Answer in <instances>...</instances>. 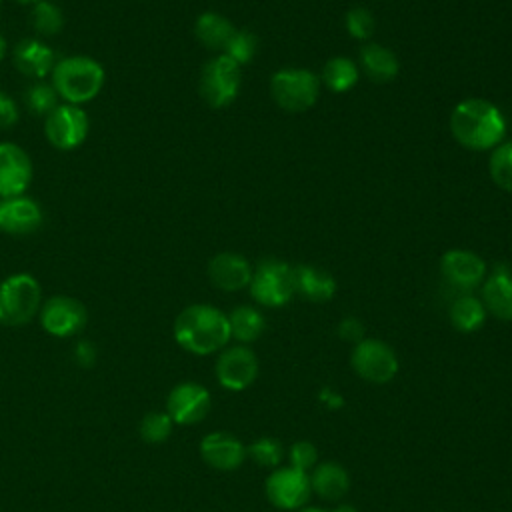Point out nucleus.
I'll return each instance as SVG.
<instances>
[{"label":"nucleus","mask_w":512,"mask_h":512,"mask_svg":"<svg viewBox=\"0 0 512 512\" xmlns=\"http://www.w3.org/2000/svg\"><path fill=\"white\" fill-rule=\"evenodd\" d=\"M230 338L228 316L210 304H190L174 320V340L196 356L222 350Z\"/></svg>","instance_id":"f257e3e1"},{"label":"nucleus","mask_w":512,"mask_h":512,"mask_svg":"<svg viewBox=\"0 0 512 512\" xmlns=\"http://www.w3.org/2000/svg\"><path fill=\"white\" fill-rule=\"evenodd\" d=\"M450 132L464 148L488 150L500 144L506 132V122L492 102L466 98L452 110Z\"/></svg>","instance_id":"f03ea898"},{"label":"nucleus","mask_w":512,"mask_h":512,"mask_svg":"<svg viewBox=\"0 0 512 512\" xmlns=\"http://www.w3.org/2000/svg\"><path fill=\"white\" fill-rule=\"evenodd\" d=\"M50 76L58 98L74 106L96 98L106 80L102 64L90 56L62 58L54 64Z\"/></svg>","instance_id":"7ed1b4c3"},{"label":"nucleus","mask_w":512,"mask_h":512,"mask_svg":"<svg viewBox=\"0 0 512 512\" xmlns=\"http://www.w3.org/2000/svg\"><path fill=\"white\" fill-rule=\"evenodd\" d=\"M42 306V290L32 274L18 272L0 282V324H28Z\"/></svg>","instance_id":"20e7f679"},{"label":"nucleus","mask_w":512,"mask_h":512,"mask_svg":"<svg viewBox=\"0 0 512 512\" xmlns=\"http://www.w3.org/2000/svg\"><path fill=\"white\" fill-rule=\"evenodd\" d=\"M320 92V78L306 68H282L270 78L274 102L288 112H304L314 106Z\"/></svg>","instance_id":"39448f33"},{"label":"nucleus","mask_w":512,"mask_h":512,"mask_svg":"<svg viewBox=\"0 0 512 512\" xmlns=\"http://www.w3.org/2000/svg\"><path fill=\"white\" fill-rule=\"evenodd\" d=\"M250 296L268 308H278L290 302L294 292V268L280 260H264L252 272L248 284Z\"/></svg>","instance_id":"423d86ee"},{"label":"nucleus","mask_w":512,"mask_h":512,"mask_svg":"<svg viewBox=\"0 0 512 512\" xmlns=\"http://www.w3.org/2000/svg\"><path fill=\"white\" fill-rule=\"evenodd\" d=\"M240 80V66L226 54H220L204 64L198 90L208 106L224 108L238 96Z\"/></svg>","instance_id":"0eeeda50"},{"label":"nucleus","mask_w":512,"mask_h":512,"mask_svg":"<svg viewBox=\"0 0 512 512\" xmlns=\"http://www.w3.org/2000/svg\"><path fill=\"white\" fill-rule=\"evenodd\" d=\"M350 364L362 380L372 384H386L398 372L396 352L376 338H362L354 344Z\"/></svg>","instance_id":"6e6552de"},{"label":"nucleus","mask_w":512,"mask_h":512,"mask_svg":"<svg viewBox=\"0 0 512 512\" xmlns=\"http://www.w3.org/2000/svg\"><path fill=\"white\" fill-rule=\"evenodd\" d=\"M90 130L88 114L74 104H58L44 116V136L58 150L78 148Z\"/></svg>","instance_id":"1a4fd4ad"},{"label":"nucleus","mask_w":512,"mask_h":512,"mask_svg":"<svg viewBox=\"0 0 512 512\" xmlns=\"http://www.w3.org/2000/svg\"><path fill=\"white\" fill-rule=\"evenodd\" d=\"M264 492L268 500L280 510H298L302 508L310 494V476L308 472L296 470L292 466H278L264 482Z\"/></svg>","instance_id":"9d476101"},{"label":"nucleus","mask_w":512,"mask_h":512,"mask_svg":"<svg viewBox=\"0 0 512 512\" xmlns=\"http://www.w3.org/2000/svg\"><path fill=\"white\" fill-rule=\"evenodd\" d=\"M86 320L88 314L84 304L72 296L56 294L40 306L42 328L58 338L78 334L86 326Z\"/></svg>","instance_id":"9b49d317"},{"label":"nucleus","mask_w":512,"mask_h":512,"mask_svg":"<svg viewBox=\"0 0 512 512\" xmlns=\"http://www.w3.org/2000/svg\"><path fill=\"white\" fill-rule=\"evenodd\" d=\"M214 374L222 388L230 392H240L254 384L258 376V360L248 346H230L220 352Z\"/></svg>","instance_id":"f8f14e48"},{"label":"nucleus","mask_w":512,"mask_h":512,"mask_svg":"<svg viewBox=\"0 0 512 512\" xmlns=\"http://www.w3.org/2000/svg\"><path fill=\"white\" fill-rule=\"evenodd\" d=\"M210 410V392L198 382L176 384L166 398V412L174 424L190 426L200 420Z\"/></svg>","instance_id":"ddd939ff"},{"label":"nucleus","mask_w":512,"mask_h":512,"mask_svg":"<svg viewBox=\"0 0 512 512\" xmlns=\"http://www.w3.org/2000/svg\"><path fill=\"white\" fill-rule=\"evenodd\" d=\"M32 180V160L14 142H0V198L22 196Z\"/></svg>","instance_id":"4468645a"},{"label":"nucleus","mask_w":512,"mask_h":512,"mask_svg":"<svg viewBox=\"0 0 512 512\" xmlns=\"http://www.w3.org/2000/svg\"><path fill=\"white\" fill-rule=\"evenodd\" d=\"M440 272L454 288L472 290L484 280L486 262L468 250H448L440 258Z\"/></svg>","instance_id":"2eb2a0df"},{"label":"nucleus","mask_w":512,"mask_h":512,"mask_svg":"<svg viewBox=\"0 0 512 512\" xmlns=\"http://www.w3.org/2000/svg\"><path fill=\"white\" fill-rule=\"evenodd\" d=\"M44 220L42 208L28 196H12L0 200V230L6 234H32Z\"/></svg>","instance_id":"dca6fc26"},{"label":"nucleus","mask_w":512,"mask_h":512,"mask_svg":"<svg viewBox=\"0 0 512 512\" xmlns=\"http://www.w3.org/2000/svg\"><path fill=\"white\" fill-rule=\"evenodd\" d=\"M202 460L216 470H236L246 460V446L228 432H210L200 440Z\"/></svg>","instance_id":"f3484780"},{"label":"nucleus","mask_w":512,"mask_h":512,"mask_svg":"<svg viewBox=\"0 0 512 512\" xmlns=\"http://www.w3.org/2000/svg\"><path fill=\"white\" fill-rule=\"evenodd\" d=\"M208 278L216 288L224 292H236L250 284L252 268L244 256L234 252H220L208 262Z\"/></svg>","instance_id":"a211bd4d"},{"label":"nucleus","mask_w":512,"mask_h":512,"mask_svg":"<svg viewBox=\"0 0 512 512\" xmlns=\"http://www.w3.org/2000/svg\"><path fill=\"white\" fill-rule=\"evenodd\" d=\"M482 304L492 316L512 322V272L498 264L482 284Z\"/></svg>","instance_id":"6ab92c4d"},{"label":"nucleus","mask_w":512,"mask_h":512,"mask_svg":"<svg viewBox=\"0 0 512 512\" xmlns=\"http://www.w3.org/2000/svg\"><path fill=\"white\" fill-rule=\"evenodd\" d=\"M12 60L18 72L34 80H44L56 64L54 50L48 44L32 38H24L22 42L16 44Z\"/></svg>","instance_id":"aec40b11"},{"label":"nucleus","mask_w":512,"mask_h":512,"mask_svg":"<svg viewBox=\"0 0 512 512\" xmlns=\"http://www.w3.org/2000/svg\"><path fill=\"white\" fill-rule=\"evenodd\" d=\"M294 292L316 304L328 302L336 294V280L320 268L298 264L294 268Z\"/></svg>","instance_id":"412c9836"},{"label":"nucleus","mask_w":512,"mask_h":512,"mask_svg":"<svg viewBox=\"0 0 512 512\" xmlns=\"http://www.w3.org/2000/svg\"><path fill=\"white\" fill-rule=\"evenodd\" d=\"M308 476L312 492L322 500H340L350 488V476L338 462H320Z\"/></svg>","instance_id":"4be33fe9"},{"label":"nucleus","mask_w":512,"mask_h":512,"mask_svg":"<svg viewBox=\"0 0 512 512\" xmlns=\"http://www.w3.org/2000/svg\"><path fill=\"white\" fill-rule=\"evenodd\" d=\"M360 66H362V72L372 82H378V84H386L394 80L400 70L398 58L394 56V52L374 42H368L360 48Z\"/></svg>","instance_id":"5701e85b"},{"label":"nucleus","mask_w":512,"mask_h":512,"mask_svg":"<svg viewBox=\"0 0 512 512\" xmlns=\"http://www.w3.org/2000/svg\"><path fill=\"white\" fill-rule=\"evenodd\" d=\"M236 28L228 18L216 12H202L194 22V36L198 42L210 50H222L230 42Z\"/></svg>","instance_id":"b1692460"},{"label":"nucleus","mask_w":512,"mask_h":512,"mask_svg":"<svg viewBox=\"0 0 512 512\" xmlns=\"http://www.w3.org/2000/svg\"><path fill=\"white\" fill-rule=\"evenodd\" d=\"M448 316L458 332H476L486 322V308L476 296L462 294L452 302Z\"/></svg>","instance_id":"393cba45"},{"label":"nucleus","mask_w":512,"mask_h":512,"mask_svg":"<svg viewBox=\"0 0 512 512\" xmlns=\"http://www.w3.org/2000/svg\"><path fill=\"white\" fill-rule=\"evenodd\" d=\"M230 336L242 344H250L258 340L266 328V320L254 306H236L228 314Z\"/></svg>","instance_id":"a878e982"},{"label":"nucleus","mask_w":512,"mask_h":512,"mask_svg":"<svg viewBox=\"0 0 512 512\" xmlns=\"http://www.w3.org/2000/svg\"><path fill=\"white\" fill-rule=\"evenodd\" d=\"M322 82L332 92H348L358 82V66L344 56H334L322 68Z\"/></svg>","instance_id":"bb28decb"},{"label":"nucleus","mask_w":512,"mask_h":512,"mask_svg":"<svg viewBox=\"0 0 512 512\" xmlns=\"http://www.w3.org/2000/svg\"><path fill=\"white\" fill-rule=\"evenodd\" d=\"M30 24L40 36H56L64 28V14L54 2L42 0L30 10Z\"/></svg>","instance_id":"cd10ccee"},{"label":"nucleus","mask_w":512,"mask_h":512,"mask_svg":"<svg viewBox=\"0 0 512 512\" xmlns=\"http://www.w3.org/2000/svg\"><path fill=\"white\" fill-rule=\"evenodd\" d=\"M488 172L498 188L512 192V142H502L492 148Z\"/></svg>","instance_id":"c85d7f7f"},{"label":"nucleus","mask_w":512,"mask_h":512,"mask_svg":"<svg viewBox=\"0 0 512 512\" xmlns=\"http://www.w3.org/2000/svg\"><path fill=\"white\" fill-rule=\"evenodd\" d=\"M24 102L30 112L38 116H48L58 106V94L52 84L36 80L24 92Z\"/></svg>","instance_id":"c756f323"},{"label":"nucleus","mask_w":512,"mask_h":512,"mask_svg":"<svg viewBox=\"0 0 512 512\" xmlns=\"http://www.w3.org/2000/svg\"><path fill=\"white\" fill-rule=\"evenodd\" d=\"M172 426H174V422L168 416V412H148L140 420L138 432H140V438L144 442L160 444V442H164L172 434Z\"/></svg>","instance_id":"7c9ffc66"},{"label":"nucleus","mask_w":512,"mask_h":512,"mask_svg":"<svg viewBox=\"0 0 512 512\" xmlns=\"http://www.w3.org/2000/svg\"><path fill=\"white\" fill-rule=\"evenodd\" d=\"M246 454L258 464V466H266V468H278V464L282 462L284 450L280 440L264 436L254 440L250 446H246Z\"/></svg>","instance_id":"2f4dec72"},{"label":"nucleus","mask_w":512,"mask_h":512,"mask_svg":"<svg viewBox=\"0 0 512 512\" xmlns=\"http://www.w3.org/2000/svg\"><path fill=\"white\" fill-rule=\"evenodd\" d=\"M256 50H258V38L256 34L248 32V30H236L230 38V42L226 44L224 52L228 58H232L238 66L242 64H248L254 56H256Z\"/></svg>","instance_id":"473e14b6"},{"label":"nucleus","mask_w":512,"mask_h":512,"mask_svg":"<svg viewBox=\"0 0 512 512\" xmlns=\"http://www.w3.org/2000/svg\"><path fill=\"white\" fill-rule=\"evenodd\" d=\"M346 30L352 38L356 40H370L372 34H374V28H376V22H374V16L368 8L364 6H354L346 12Z\"/></svg>","instance_id":"72a5a7b5"},{"label":"nucleus","mask_w":512,"mask_h":512,"mask_svg":"<svg viewBox=\"0 0 512 512\" xmlns=\"http://www.w3.org/2000/svg\"><path fill=\"white\" fill-rule=\"evenodd\" d=\"M288 460H290L292 468L308 472V470H312L316 466V460H318L316 446L312 442H306V440L294 442L290 446V450H288Z\"/></svg>","instance_id":"f704fd0d"},{"label":"nucleus","mask_w":512,"mask_h":512,"mask_svg":"<svg viewBox=\"0 0 512 512\" xmlns=\"http://www.w3.org/2000/svg\"><path fill=\"white\" fill-rule=\"evenodd\" d=\"M338 336L346 342H354L358 344L362 338H364V326L358 318L354 316H348V318H342L340 324H338Z\"/></svg>","instance_id":"c9c22d12"},{"label":"nucleus","mask_w":512,"mask_h":512,"mask_svg":"<svg viewBox=\"0 0 512 512\" xmlns=\"http://www.w3.org/2000/svg\"><path fill=\"white\" fill-rule=\"evenodd\" d=\"M16 122H18V106H16V102L8 94L0 92V130H8Z\"/></svg>","instance_id":"e433bc0d"},{"label":"nucleus","mask_w":512,"mask_h":512,"mask_svg":"<svg viewBox=\"0 0 512 512\" xmlns=\"http://www.w3.org/2000/svg\"><path fill=\"white\" fill-rule=\"evenodd\" d=\"M74 360L82 368H90L96 362V348L88 340H80L74 346Z\"/></svg>","instance_id":"4c0bfd02"},{"label":"nucleus","mask_w":512,"mask_h":512,"mask_svg":"<svg viewBox=\"0 0 512 512\" xmlns=\"http://www.w3.org/2000/svg\"><path fill=\"white\" fill-rule=\"evenodd\" d=\"M332 512H358L352 504H340V506H336Z\"/></svg>","instance_id":"58836bf2"},{"label":"nucleus","mask_w":512,"mask_h":512,"mask_svg":"<svg viewBox=\"0 0 512 512\" xmlns=\"http://www.w3.org/2000/svg\"><path fill=\"white\" fill-rule=\"evenodd\" d=\"M6 50H8V46H6V40L2 38V34H0V60L6 56Z\"/></svg>","instance_id":"ea45409f"},{"label":"nucleus","mask_w":512,"mask_h":512,"mask_svg":"<svg viewBox=\"0 0 512 512\" xmlns=\"http://www.w3.org/2000/svg\"><path fill=\"white\" fill-rule=\"evenodd\" d=\"M296 512H326L322 508H316V506H306V508H298Z\"/></svg>","instance_id":"a19ab883"},{"label":"nucleus","mask_w":512,"mask_h":512,"mask_svg":"<svg viewBox=\"0 0 512 512\" xmlns=\"http://www.w3.org/2000/svg\"><path fill=\"white\" fill-rule=\"evenodd\" d=\"M20 4H36V2H42V0H16Z\"/></svg>","instance_id":"79ce46f5"},{"label":"nucleus","mask_w":512,"mask_h":512,"mask_svg":"<svg viewBox=\"0 0 512 512\" xmlns=\"http://www.w3.org/2000/svg\"><path fill=\"white\" fill-rule=\"evenodd\" d=\"M0 2H2V0H0Z\"/></svg>","instance_id":"37998d69"}]
</instances>
